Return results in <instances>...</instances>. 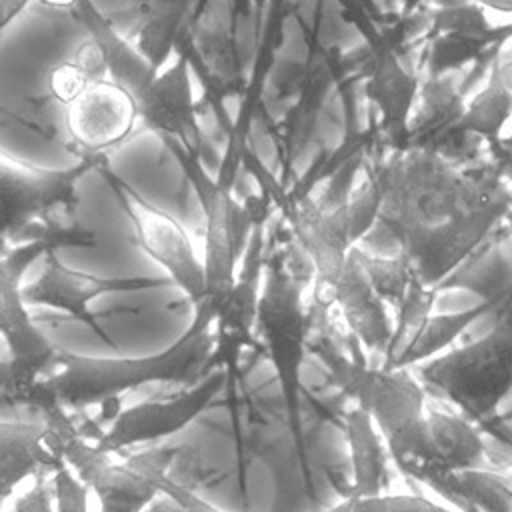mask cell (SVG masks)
<instances>
[{
    "label": "cell",
    "mask_w": 512,
    "mask_h": 512,
    "mask_svg": "<svg viewBox=\"0 0 512 512\" xmlns=\"http://www.w3.org/2000/svg\"><path fill=\"white\" fill-rule=\"evenodd\" d=\"M512 114V92L496 78L482 90L464 112V126L478 134H498Z\"/></svg>",
    "instance_id": "obj_25"
},
{
    "label": "cell",
    "mask_w": 512,
    "mask_h": 512,
    "mask_svg": "<svg viewBox=\"0 0 512 512\" xmlns=\"http://www.w3.org/2000/svg\"><path fill=\"white\" fill-rule=\"evenodd\" d=\"M318 356L332 382L374 420L386 442L416 424L428 410L426 390L410 368L386 364L372 368L350 360L328 342L318 346Z\"/></svg>",
    "instance_id": "obj_10"
},
{
    "label": "cell",
    "mask_w": 512,
    "mask_h": 512,
    "mask_svg": "<svg viewBox=\"0 0 512 512\" xmlns=\"http://www.w3.org/2000/svg\"><path fill=\"white\" fill-rule=\"evenodd\" d=\"M144 512H184V510L180 508V504L176 500H172L170 496L162 494Z\"/></svg>",
    "instance_id": "obj_32"
},
{
    "label": "cell",
    "mask_w": 512,
    "mask_h": 512,
    "mask_svg": "<svg viewBox=\"0 0 512 512\" xmlns=\"http://www.w3.org/2000/svg\"><path fill=\"white\" fill-rule=\"evenodd\" d=\"M510 92H512V46L510 50L504 54V58L500 60V70H498V76H496Z\"/></svg>",
    "instance_id": "obj_33"
},
{
    "label": "cell",
    "mask_w": 512,
    "mask_h": 512,
    "mask_svg": "<svg viewBox=\"0 0 512 512\" xmlns=\"http://www.w3.org/2000/svg\"><path fill=\"white\" fill-rule=\"evenodd\" d=\"M230 376L224 368H212L200 382L186 386L184 392L162 398L142 400L118 410L110 424L94 434L100 448L122 454L128 448H142L184 430L196 420L212 400L226 388Z\"/></svg>",
    "instance_id": "obj_13"
},
{
    "label": "cell",
    "mask_w": 512,
    "mask_h": 512,
    "mask_svg": "<svg viewBox=\"0 0 512 512\" xmlns=\"http://www.w3.org/2000/svg\"><path fill=\"white\" fill-rule=\"evenodd\" d=\"M330 306H336L346 328L364 348L388 352L394 336V320L388 314V304L374 290L362 256L354 250L334 284Z\"/></svg>",
    "instance_id": "obj_19"
},
{
    "label": "cell",
    "mask_w": 512,
    "mask_h": 512,
    "mask_svg": "<svg viewBox=\"0 0 512 512\" xmlns=\"http://www.w3.org/2000/svg\"><path fill=\"white\" fill-rule=\"evenodd\" d=\"M162 144L178 162L204 214L202 262L206 274V296L202 302H208L216 314L218 304L226 298L236 282L238 264L246 254L248 242L260 218H256L248 204H242L232 196L230 180L222 176L214 178L206 172L200 156L190 154L176 142Z\"/></svg>",
    "instance_id": "obj_7"
},
{
    "label": "cell",
    "mask_w": 512,
    "mask_h": 512,
    "mask_svg": "<svg viewBox=\"0 0 512 512\" xmlns=\"http://www.w3.org/2000/svg\"><path fill=\"white\" fill-rule=\"evenodd\" d=\"M54 6L70 8L76 20L84 26L90 40L98 48L106 76L124 88L136 106L144 100L154 84L160 68L130 40H126L114 24L94 6L92 0H46Z\"/></svg>",
    "instance_id": "obj_18"
},
{
    "label": "cell",
    "mask_w": 512,
    "mask_h": 512,
    "mask_svg": "<svg viewBox=\"0 0 512 512\" xmlns=\"http://www.w3.org/2000/svg\"><path fill=\"white\" fill-rule=\"evenodd\" d=\"M488 310L486 304L452 312V314H430L414 334L402 344V348L384 364L392 368H416L446 350L464 334V330L474 324L484 312Z\"/></svg>",
    "instance_id": "obj_22"
},
{
    "label": "cell",
    "mask_w": 512,
    "mask_h": 512,
    "mask_svg": "<svg viewBox=\"0 0 512 512\" xmlns=\"http://www.w3.org/2000/svg\"><path fill=\"white\" fill-rule=\"evenodd\" d=\"M482 8H490L502 14H512V0H476Z\"/></svg>",
    "instance_id": "obj_34"
},
{
    "label": "cell",
    "mask_w": 512,
    "mask_h": 512,
    "mask_svg": "<svg viewBox=\"0 0 512 512\" xmlns=\"http://www.w3.org/2000/svg\"><path fill=\"white\" fill-rule=\"evenodd\" d=\"M50 430L54 450L98 502V512H144L162 496L158 478L168 472L176 456L174 446L138 450L126 458L106 452L60 412L44 422Z\"/></svg>",
    "instance_id": "obj_4"
},
{
    "label": "cell",
    "mask_w": 512,
    "mask_h": 512,
    "mask_svg": "<svg viewBox=\"0 0 512 512\" xmlns=\"http://www.w3.org/2000/svg\"><path fill=\"white\" fill-rule=\"evenodd\" d=\"M256 334L274 368L288 428L296 446L302 448V368L308 350L310 316L302 298V280L282 260H266Z\"/></svg>",
    "instance_id": "obj_5"
},
{
    "label": "cell",
    "mask_w": 512,
    "mask_h": 512,
    "mask_svg": "<svg viewBox=\"0 0 512 512\" xmlns=\"http://www.w3.org/2000/svg\"><path fill=\"white\" fill-rule=\"evenodd\" d=\"M372 90L382 110L390 118H398V116L404 118V114L410 110L412 96H414V82L410 76L404 74V70L396 64L392 56L382 60L380 68L376 70V76L372 80Z\"/></svg>",
    "instance_id": "obj_26"
},
{
    "label": "cell",
    "mask_w": 512,
    "mask_h": 512,
    "mask_svg": "<svg viewBox=\"0 0 512 512\" xmlns=\"http://www.w3.org/2000/svg\"><path fill=\"white\" fill-rule=\"evenodd\" d=\"M158 486H160V492L170 496L172 500H176L184 512H226V510L214 506L212 502L204 500L202 496H198L196 492L186 488L184 484H178L176 480H172L168 476V472L160 474Z\"/></svg>",
    "instance_id": "obj_29"
},
{
    "label": "cell",
    "mask_w": 512,
    "mask_h": 512,
    "mask_svg": "<svg viewBox=\"0 0 512 512\" xmlns=\"http://www.w3.org/2000/svg\"><path fill=\"white\" fill-rule=\"evenodd\" d=\"M386 446L390 460L404 476L432 490L458 470L488 466L486 442L472 420L444 410L428 408L416 424Z\"/></svg>",
    "instance_id": "obj_9"
},
{
    "label": "cell",
    "mask_w": 512,
    "mask_h": 512,
    "mask_svg": "<svg viewBox=\"0 0 512 512\" xmlns=\"http://www.w3.org/2000/svg\"><path fill=\"white\" fill-rule=\"evenodd\" d=\"M138 122L136 100L108 76L84 82L62 102L64 134L72 150L96 166L132 136Z\"/></svg>",
    "instance_id": "obj_12"
},
{
    "label": "cell",
    "mask_w": 512,
    "mask_h": 512,
    "mask_svg": "<svg viewBox=\"0 0 512 512\" xmlns=\"http://www.w3.org/2000/svg\"><path fill=\"white\" fill-rule=\"evenodd\" d=\"M438 26L448 32H458V34H480L486 30L484 8L478 2H472V4L458 6V8L440 10Z\"/></svg>",
    "instance_id": "obj_27"
},
{
    "label": "cell",
    "mask_w": 512,
    "mask_h": 512,
    "mask_svg": "<svg viewBox=\"0 0 512 512\" xmlns=\"http://www.w3.org/2000/svg\"><path fill=\"white\" fill-rule=\"evenodd\" d=\"M414 374L468 420L486 418L512 394V326L496 322L484 336L416 366Z\"/></svg>",
    "instance_id": "obj_6"
},
{
    "label": "cell",
    "mask_w": 512,
    "mask_h": 512,
    "mask_svg": "<svg viewBox=\"0 0 512 512\" xmlns=\"http://www.w3.org/2000/svg\"><path fill=\"white\" fill-rule=\"evenodd\" d=\"M190 64L186 54L160 70L148 94L138 106L140 124L152 130L162 142H176L194 156L202 154V130L190 88Z\"/></svg>",
    "instance_id": "obj_17"
},
{
    "label": "cell",
    "mask_w": 512,
    "mask_h": 512,
    "mask_svg": "<svg viewBox=\"0 0 512 512\" xmlns=\"http://www.w3.org/2000/svg\"><path fill=\"white\" fill-rule=\"evenodd\" d=\"M10 512H56L50 476L34 480L30 488L16 494Z\"/></svg>",
    "instance_id": "obj_28"
},
{
    "label": "cell",
    "mask_w": 512,
    "mask_h": 512,
    "mask_svg": "<svg viewBox=\"0 0 512 512\" xmlns=\"http://www.w3.org/2000/svg\"><path fill=\"white\" fill-rule=\"evenodd\" d=\"M32 0H0V36L10 28Z\"/></svg>",
    "instance_id": "obj_30"
},
{
    "label": "cell",
    "mask_w": 512,
    "mask_h": 512,
    "mask_svg": "<svg viewBox=\"0 0 512 512\" xmlns=\"http://www.w3.org/2000/svg\"><path fill=\"white\" fill-rule=\"evenodd\" d=\"M96 170L132 222L136 244L166 270L170 280L188 296L192 308H196L206 296V274L190 232L172 214L148 202L126 180L116 176L106 162Z\"/></svg>",
    "instance_id": "obj_11"
},
{
    "label": "cell",
    "mask_w": 512,
    "mask_h": 512,
    "mask_svg": "<svg viewBox=\"0 0 512 512\" xmlns=\"http://www.w3.org/2000/svg\"><path fill=\"white\" fill-rule=\"evenodd\" d=\"M318 512H460L444 506L432 498L416 494H376V496H350L322 508Z\"/></svg>",
    "instance_id": "obj_24"
},
{
    "label": "cell",
    "mask_w": 512,
    "mask_h": 512,
    "mask_svg": "<svg viewBox=\"0 0 512 512\" xmlns=\"http://www.w3.org/2000/svg\"><path fill=\"white\" fill-rule=\"evenodd\" d=\"M96 164L80 160L66 170H42L0 152V252L72 222L76 182Z\"/></svg>",
    "instance_id": "obj_8"
},
{
    "label": "cell",
    "mask_w": 512,
    "mask_h": 512,
    "mask_svg": "<svg viewBox=\"0 0 512 512\" xmlns=\"http://www.w3.org/2000/svg\"><path fill=\"white\" fill-rule=\"evenodd\" d=\"M436 492L456 510L472 506L480 512H512V498L498 482L492 464L458 470L446 476Z\"/></svg>",
    "instance_id": "obj_23"
},
{
    "label": "cell",
    "mask_w": 512,
    "mask_h": 512,
    "mask_svg": "<svg viewBox=\"0 0 512 512\" xmlns=\"http://www.w3.org/2000/svg\"><path fill=\"white\" fill-rule=\"evenodd\" d=\"M498 482L502 484V488L508 492V496L512 498V460L504 462V464H498V466H492Z\"/></svg>",
    "instance_id": "obj_31"
},
{
    "label": "cell",
    "mask_w": 512,
    "mask_h": 512,
    "mask_svg": "<svg viewBox=\"0 0 512 512\" xmlns=\"http://www.w3.org/2000/svg\"><path fill=\"white\" fill-rule=\"evenodd\" d=\"M70 244L88 246L92 234L74 222L0 252V338L8 350V360L0 366V382L12 398L28 406L40 404L44 380L60 348L32 320L22 278L36 258Z\"/></svg>",
    "instance_id": "obj_3"
},
{
    "label": "cell",
    "mask_w": 512,
    "mask_h": 512,
    "mask_svg": "<svg viewBox=\"0 0 512 512\" xmlns=\"http://www.w3.org/2000/svg\"><path fill=\"white\" fill-rule=\"evenodd\" d=\"M344 438L350 458V496L384 494L390 452L374 420L358 406L344 414Z\"/></svg>",
    "instance_id": "obj_21"
},
{
    "label": "cell",
    "mask_w": 512,
    "mask_h": 512,
    "mask_svg": "<svg viewBox=\"0 0 512 512\" xmlns=\"http://www.w3.org/2000/svg\"><path fill=\"white\" fill-rule=\"evenodd\" d=\"M296 244L312 268L314 300L330 308V296L356 240L348 206L324 208L312 200H298L288 210Z\"/></svg>",
    "instance_id": "obj_14"
},
{
    "label": "cell",
    "mask_w": 512,
    "mask_h": 512,
    "mask_svg": "<svg viewBox=\"0 0 512 512\" xmlns=\"http://www.w3.org/2000/svg\"><path fill=\"white\" fill-rule=\"evenodd\" d=\"M162 280L148 278H96L66 268L54 252L46 256L42 274L28 286H24V300L30 306H48L60 310L74 320L92 328L100 338L110 340L100 328V314L90 312L88 304L98 296L112 292H138L162 286Z\"/></svg>",
    "instance_id": "obj_16"
},
{
    "label": "cell",
    "mask_w": 512,
    "mask_h": 512,
    "mask_svg": "<svg viewBox=\"0 0 512 512\" xmlns=\"http://www.w3.org/2000/svg\"><path fill=\"white\" fill-rule=\"evenodd\" d=\"M60 464L44 422L0 420V502L18 494L26 480L50 476Z\"/></svg>",
    "instance_id": "obj_20"
},
{
    "label": "cell",
    "mask_w": 512,
    "mask_h": 512,
    "mask_svg": "<svg viewBox=\"0 0 512 512\" xmlns=\"http://www.w3.org/2000/svg\"><path fill=\"white\" fill-rule=\"evenodd\" d=\"M264 266V226L260 220L242 258V270L214 314V368H224L228 376L244 348L256 346L254 334Z\"/></svg>",
    "instance_id": "obj_15"
},
{
    "label": "cell",
    "mask_w": 512,
    "mask_h": 512,
    "mask_svg": "<svg viewBox=\"0 0 512 512\" xmlns=\"http://www.w3.org/2000/svg\"><path fill=\"white\" fill-rule=\"evenodd\" d=\"M378 192V214L412 252L414 276L424 286L458 262V254L482 234L494 208L492 196L478 182L424 154L386 170Z\"/></svg>",
    "instance_id": "obj_1"
},
{
    "label": "cell",
    "mask_w": 512,
    "mask_h": 512,
    "mask_svg": "<svg viewBox=\"0 0 512 512\" xmlns=\"http://www.w3.org/2000/svg\"><path fill=\"white\" fill-rule=\"evenodd\" d=\"M460 512H480V510H476V508H472V506H462Z\"/></svg>",
    "instance_id": "obj_35"
},
{
    "label": "cell",
    "mask_w": 512,
    "mask_h": 512,
    "mask_svg": "<svg viewBox=\"0 0 512 512\" xmlns=\"http://www.w3.org/2000/svg\"><path fill=\"white\" fill-rule=\"evenodd\" d=\"M214 368V308H194L188 330L166 350L148 356H80L58 350L44 380L48 408L80 412L146 384L200 382Z\"/></svg>",
    "instance_id": "obj_2"
}]
</instances>
